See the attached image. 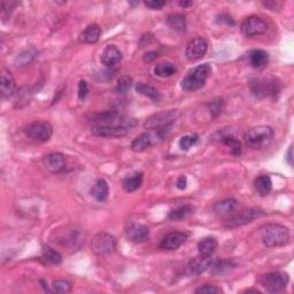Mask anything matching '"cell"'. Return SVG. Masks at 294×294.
Instances as JSON below:
<instances>
[{
    "instance_id": "obj_4",
    "label": "cell",
    "mask_w": 294,
    "mask_h": 294,
    "mask_svg": "<svg viewBox=\"0 0 294 294\" xmlns=\"http://www.w3.org/2000/svg\"><path fill=\"white\" fill-rule=\"evenodd\" d=\"M275 131L271 126L268 125H259L247 130L244 135V143L247 147L253 150H260L271 143L274 139Z\"/></svg>"
},
{
    "instance_id": "obj_3",
    "label": "cell",
    "mask_w": 294,
    "mask_h": 294,
    "mask_svg": "<svg viewBox=\"0 0 294 294\" xmlns=\"http://www.w3.org/2000/svg\"><path fill=\"white\" fill-rule=\"evenodd\" d=\"M211 72V66L209 63L199 65L192 70L188 72V75L182 79L180 88L186 92H196L200 90L206 84L208 77Z\"/></svg>"
},
{
    "instance_id": "obj_18",
    "label": "cell",
    "mask_w": 294,
    "mask_h": 294,
    "mask_svg": "<svg viewBox=\"0 0 294 294\" xmlns=\"http://www.w3.org/2000/svg\"><path fill=\"white\" fill-rule=\"evenodd\" d=\"M214 263V259L211 255H199L194 257L189 263V270L192 275H201L206 273Z\"/></svg>"
},
{
    "instance_id": "obj_21",
    "label": "cell",
    "mask_w": 294,
    "mask_h": 294,
    "mask_svg": "<svg viewBox=\"0 0 294 294\" xmlns=\"http://www.w3.org/2000/svg\"><path fill=\"white\" fill-rule=\"evenodd\" d=\"M246 57L248 65L255 69H263L269 62V54L263 49H251Z\"/></svg>"
},
{
    "instance_id": "obj_16",
    "label": "cell",
    "mask_w": 294,
    "mask_h": 294,
    "mask_svg": "<svg viewBox=\"0 0 294 294\" xmlns=\"http://www.w3.org/2000/svg\"><path fill=\"white\" fill-rule=\"evenodd\" d=\"M189 236L190 234L188 232H179V231L167 233L166 236L162 238V240L160 243V248L167 251L178 250L180 246L186 243Z\"/></svg>"
},
{
    "instance_id": "obj_44",
    "label": "cell",
    "mask_w": 294,
    "mask_h": 294,
    "mask_svg": "<svg viewBox=\"0 0 294 294\" xmlns=\"http://www.w3.org/2000/svg\"><path fill=\"white\" fill-rule=\"evenodd\" d=\"M217 22H219V23H227L228 25H234V21L229 14H221L217 17Z\"/></svg>"
},
{
    "instance_id": "obj_20",
    "label": "cell",
    "mask_w": 294,
    "mask_h": 294,
    "mask_svg": "<svg viewBox=\"0 0 294 294\" xmlns=\"http://www.w3.org/2000/svg\"><path fill=\"white\" fill-rule=\"evenodd\" d=\"M0 92L3 98H11L16 93V84L11 71L4 70L0 77Z\"/></svg>"
},
{
    "instance_id": "obj_45",
    "label": "cell",
    "mask_w": 294,
    "mask_h": 294,
    "mask_svg": "<svg viewBox=\"0 0 294 294\" xmlns=\"http://www.w3.org/2000/svg\"><path fill=\"white\" fill-rule=\"evenodd\" d=\"M154 39V36H153L152 34H147V35H144L142 38H140V42H139V46L140 47H145V46H147L148 44H150L152 40Z\"/></svg>"
},
{
    "instance_id": "obj_6",
    "label": "cell",
    "mask_w": 294,
    "mask_h": 294,
    "mask_svg": "<svg viewBox=\"0 0 294 294\" xmlns=\"http://www.w3.org/2000/svg\"><path fill=\"white\" fill-rule=\"evenodd\" d=\"M288 282V275L283 273V271H274V273L264 274L259 278L261 286L269 293H280L285 291Z\"/></svg>"
},
{
    "instance_id": "obj_39",
    "label": "cell",
    "mask_w": 294,
    "mask_h": 294,
    "mask_svg": "<svg viewBox=\"0 0 294 294\" xmlns=\"http://www.w3.org/2000/svg\"><path fill=\"white\" fill-rule=\"evenodd\" d=\"M222 292H223L222 288L217 287L215 286V285H211V284H205L196 289L197 294H219Z\"/></svg>"
},
{
    "instance_id": "obj_9",
    "label": "cell",
    "mask_w": 294,
    "mask_h": 294,
    "mask_svg": "<svg viewBox=\"0 0 294 294\" xmlns=\"http://www.w3.org/2000/svg\"><path fill=\"white\" fill-rule=\"evenodd\" d=\"M178 115H179L178 112L175 110L156 113V114L151 115L146 121H145L144 128L146 130H157L168 128V126L173 125Z\"/></svg>"
},
{
    "instance_id": "obj_23",
    "label": "cell",
    "mask_w": 294,
    "mask_h": 294,
    "mask_svg": "<svg viewBox=\"0 0 294 294\" xmlns=\"http://www.w3.org/2000/svg\"><path fill=\"white\" fill-rule=\"evenodd\" d=\"M254 189L256 193L261 197L269 196L273 191V180L268 175H261L254 180Z\"/></svg>"
},
{
    "instance_id": "obj_25",
    "label": "cell",
    "mask_w": 294,
    "mask_h": 294,
    "mask_svg": "<svg viewBox=\"0 0 294 294\" xmlns=\"http://www.w3.org/2000/svg\"><path fill=\"white\" fill-rule=\"evenodd\" d=\"M144 174L143 173H135L131 176H126V177L122 180V188L125 192L131 193L137 191V190L143 185Z\"/></svg>"
},
{
    "instance_id": "obj_26",
    "label": "cell",
    "mask_w": 294,
    "mask_h": 294,
    "mask_svg": "<svg viewBox=\"0 0 294 294\" xmlns=\"http://www.w3.org/2000/svg\"><path fill=\"white\" fill-rule=\"evenodd\" d=\"M219 140L222 144L227 145V146L230 147V150H231V153L234 156H240L242 152H243L242 143L239 142V140L236 137H234L233 135L222 132L220 136Z\"/></svg>"
},
{
    "instance_id": "obj_47",
    "label": "cell",
    "mask_w": 294,
    "mask_h": 294,
    "mask_svg": "<svg viewBox=\"0 0 294 294\" xmlns=\"http://www.w3.org/2000/svg\"><path fill=\"white\" fill-rule=\"evenodd\" d=\"M176 186H177L178 190H185L188 186V179L185 176H179V177L177 178V182H176Z\"/></svg>"
},
{
    "instance_id": "obj_43",
    "label": "cell",
    "mask_w": 294,
    "mask_h": 294,
    "mask_svg": "<svg viewBox=\"0 0 294 294\" xmlns=\"http://www.w3.org/2000/svg\"><path fill=\"white\" fill-rule=\"evenodd\" d=\"M144 5L151 8V10L160 11L162 7L166 6V2H162V0H150V2H145Z\"/></svg>"
},
{
    "instance_id": "obj_36",
    "label": "cell",
    "mask_w": 294,
    "mask_h": 294,
    "mask_svg": "<svg viewBox=\"0 0 294 294\" xmlns=\"http://www.w3.org/2000/svg\"><path fill=\"white\" fill-rule=\"evenodd\" d=\"M132 84H133V81L130 77V76L128 75L121 76L119 81H117L116 91L121 94H125L131 88H132Z\"/></svg>"
},
{
    "instance_id": "obj_49",
    "label": "cell",
    "mask_w": 294,
    "mask_h": 294,
    "mask_svg": "<svg viewBox=\"0 0 294 294\" xmlns=\"http://www.w3.org/2000/svg\"><path fill=\"white\" fill-rule=\"evenodd\" d=\"M193 2H179V6L183 8H188L190 6H193Z\"/></svg>"
},
{
    "instance_id": "obj_12",
    "label": "cell",
    "mask_w": 294,
    "mask_h": 294,
    "mask_svg": "<svg viewBox=\"0 0 294 294\" xmlns=\"http://www.w3.org/2000/svg\"><path fill=\"white\" fill-rule=\"evenodd\" d=\"M125 237L129 242L142 244L150 238V229L146 225L137 222H130L125 227Z\"/></svg>"
},
{
    "instance_id": "obj_32",
    "label": "cell",
    "mask_w": 294,
    "mask_h": 294,
    "mask_svg": "<svg viewBox=\"0 0 294 294\" xmlns=\"http://www.w3.org/2000/svg\"><path fill=\"white\" fill-rule=\"evenodd\" d=\"M194 212V208L190 205L180 206L176 209H173L169 211L168 219L171 221H182L184 219H188L190 215H192Z\"/></svg>"
},
{
    "instance_id": "obj_14",
    "label": "cell",
    "mask_w": 294,
    "mask_h": 294,
    "mask_svg": "<svg viewBox=\"0 0 294 294\" xmlns=\"http://www.w3.org/2000/svg\"><path fill=\"white\" fill-rule=\"evenodd\" d=\"M252 93L257 98H266L277 93V84L269 79H255L251 82Z\"/></svg>"
},
{
    "instance_id": "obj_28",
    "label": "cell",
    "mask_w": 294,
    "mask_h": 294,
    "mask_svg": "<svg viewBox=\"0 0 294 294\" xmlns=\"http://www.w3.org/2000/svg\"><path fill=\"white\" fill-rule=\"evenodd\" d=\"M167 24H168L171 30L176 31V33H184L186 29V19L183 14L176 13V14H170L167 17Z\"/></svg>"
},
{
    "instance_id": "obj_11",
    "label": "cell",
    "mask_w": 294,
    "mask_h": 294,
    "mask_svg": "<svg viewBox=\"0 0 294 294\" xmlns=\"http://www.w3.org/2000/svg\"><path fill=\"white\" fill-rule=\"evenodd\" d=\"M268 30V25L260 16L251 15L247 16L242 23V33L245 37H255V36L263 35Z\"/></svg>"
},
{
    "instance_id": "obj_10",
    "label": "cell",
    "mask_w": 294,
    "mask_h": 294,
    "mask_svg": "<svg viewBox=\"0 0 294 294\" xmlns=\"http://www.w3.org/2000/svg\"><path fill=\"white\" fill-rule=\"evenodd\" d=\"M263 215L264 212L259 209V208H248V209H244L239 211L238 214L229 217L224 222V227L227 229H236L251 223Z\"/></svg>"
},
{
    "instance_id": "obj_34",
    "label": "cell",
    "mask_w": 294,
    "mask_h": 294,
    "mask_svg": "<svg viewBox=\"0 0 294 294\" xmlns=\"http://www.w3.org/2000/svg\"><path fill=\"white\" fill-rule=\"evenodd\" d=\"M198 142H199V136L197 133L186 135V136H183V137L179 139L178 146L180 150L186 152L191 150L193 146H196Z\"/></svg>"
},
{
    "instance_id": "obj_31",
    "label": "cell",
    "mask_w": 294,
    "mask_h": 294,
    "mask_svg": "<svg viewBox=\"0 0 294 294\" xmlns=\"http://www.w3.org/2000/svg\"><path fill=\"white\" fill-rule=\"evenodd\" d=\"M136 91H137L139 94H142V96L152 99L153 101H159L161 99L160 92L150 84L138 83L137 85H136Z\"/></svg>"
},
{
    "instance_id": "obj_27",
    "label": "cell",
    "mask_w": 294,
    "mask_h": 294,
    "mask_svg": "<svg viewBox=\"0 0 294 294\" xmlns=\"http://www.w3.org/2000/svg\"><path fill=\"white\" fill-rule=\"evenodd\" d=\"M238 206V201L233 198L224 199V200L217 201L214 205V211L219 215H228L236 210Z\"/></svg>"
},
{
    "instance_id": "obj_33",
    "label": "cell",
    "mask_w": 294,
    "mask_h": 294,
    "mask_svg": "<svg viewBox=\"0 0 294 294\" xmlns=\"http://www.w3.org/2000/svg\"><path fill=\"white\" fill-rule=\"evenodd\" d=\"M43 257L52 264H60L62 262V255L51 246H43Z\"/></svg>"
},
{
    "instance_id": "obj_35",
    "label": "cell",
    "mask_w": 294,
    "mask_h": 294,
    "mask_svg": "<svg viewBox=\"0 0 294 294\" xmlns=\"http://www.w3.org/2000/svg\"><path fill=\"white\" fill-rule=\"evenodd\" d=\"M51 292L53 293H60V294H67L71 292L72 285L70 282H68L66 279H58L52 285Z\"/></svg>"
},
{
    "instance_id": "obj_17",
    "label": "cell",
    "mask_w": 294,
    "mask_h": 294,
    "mask_svg": "<svg viewBox=\"0 0 294 294\" xmlns=\"http://www.w3.org/2000/svg\"><path fill=\"white\" fill-rule=\"evenodd\" d=\"M122 58L123 56L119 47L115 45H108L101 53L100 61L106 68H114L122 61Z\"/></svg>"
},
{
    "instance_id": "obj_37",
    "label": "cell",
    "mask_w": 294,
    "mask_h": 294,
    "mask_svg": "<svg viewBox=\"0 0 294 294\" xmlns=\"http://www.w3.org/2000/svg\"><path fill=\"white\" fill-rule=\"evenodd\" d=\"M231 262L229 261H214V263L210 266L211 273L215 275H223L228 273L231 269Z\"/></svg>"
},
{
    "instance_id": "obj_13",
    "label": "cell",
    "mask_w": 294,
    "mask_h": 294,
    "mask_svg": "<svg viewBox=\"0 0 294 294\" xmlns=\"http://www.w3.org/2000/svg\"><path fill=\"white\" fill-rule=\"evenodd\" d=\"M208 43L203 37H196L188 44L185 49V57L189 61H198L206 56Z\"/></svg>"
},
{
    "instance_id": "obj_2",
    "label": "cell",
    "mask_w": 294,
    "mask_h": 294,
    "mask_svg": "<svg viewBox=\"0 0 294 294\" xmlns=\"http://www.w3.org/2000/svg\"><path fill=\"white\" fill-rule=\"evenodd\" d=\"M259 232L262 244L268 248L287 245L291 239L288 228L279 223H266L262 225Z\"/></svg>"
},
{
    "instance_id": "obj_1",
    "label": "cell",
    "mask_w": 294,
    "mask_h": 294,
    "mask_svg": "<svg viewBox=\"0 0 294 294\" xmlns=\"http://www.w3.org/2000/svg\"><path fill=\"white\" fill-rule=\"evenodd\" d=\"M51 240L59 246L65 247L66 250L75 251L84 244L85 236L83 229L77 225H65V227L54 230L51 236Z\"/></svg>"
},
{
    "instance_id": "obj_30",
    "label": "cell",
    "mask_w": 294,
    "mask_h": 294,
    "mask_svg": "<svg viewBox=\"0 0 294 294\" xmlns=\"http://www.w3.org/2000/svg\"><path fill=\"white\" fill-rule=\"evenodd\" d=\"M176 71H177V68H176V66L173 62H169V61L157 63V65L154 67V74L162 78L171 77L174 74H176Z\"/></svg>"
},
{
    "instance_id": "obj_5",
    "label": "cell",
    "mask_w": 294,
    "mask_h": 294,
    "mask_svg": "<svg viewBox=\"0 0 294 294\" xmlns=\"http://www.w3.org/2000/svg\"><path fill=\"white\" fill-rule=\"evenodd\" d=\"M171 126L157 130H147L146 132L139 135L131 142V150L136 153H142L154 145L159 144L166 138Z\"/></svg>"
},
{
    "instance_id": "obj_24",
    "label": "cell",
    "mask_w": 294,
    "mask_h": 294,
    "mask_svg": "<svg viewBox=\"0 0 294 294\" xmlns=\"http://www.w3.org/2000/svg\"><path fill=\"white\" fill-rule=\"evenodd\" d=\"M101 35V29L98 24H90L79 35V40L87 44H96Z\"/></svg>"
},
{
    "instance_id": "obj_46",
    "label": "cell",
    "mask_w": 294,
    "mask_h": 294,
    "mask_svg": "<svg viewBox=\"0 0 294 294\" xmlns=\"http://www.w3.org/2000/svg\"><path fill=\"white\" fill-rule=\"evenodd\" d=\"M157 57H159V54H157L156 52L154 51H150V52H147L146 54H145L144 58H143V60L144 62H153L154 60H156Z\"/></svg>"
},
{
    "instance_id": "obj_22",
    "label": "cell",
    "mask_w": 294,
    "mask_h": 294,
    "mask_svg": "<svg viewBox=\"0 0 294 294\" xmlns=\"http://www.w3.org/2000/svg\"><path fill=\"white\" fill-rule=\"evenodd\" d=\"M90 194L96 199L99 202H103L107 200L108 194H110V186L108 183L103 178L98 179L96 183L93 184V186L90 190Z\"/></svg>"
},
{
    "instance_id": "obj_41",
    "label": "cell",
    "mask_w": 294,
    "mask_h": 294,
    "mask_svg": "<svg viewBox=\"0 0 294 294\" xmlns=\"http://www.w3.org/2000/svg\"><path fill=\"white\" fill-rule=\"evenodd\" d=\"M90 92V89H89V84L85 82V81H79L78 83V99L81 101H83L85 98L88 97V94Z\"/></svg>"
},
{
    "instance_id": "obj_29",
    "label": "cell",
    "mask_w": 294,
    "mask_h": 294,
    "mask_svg": "<svg viewBox=\"0 0 294 294\" xmlns=\"http://www.w3.org/2000/svg\"><path fill=\"white\" fill-rule=\"evenodd\" d=\"M219 246V242L214 237H206L198 243V251L201 255H211Z\"/></svg>"
},
{
    "instance_id": "obj_40",
    "label": "cell",
    "mask_w": 294,
    "mask_h": 294,
    "mask_svg": "<svg viewBox=\"0 0 294 294\" xmlns=\"http://www.w3.org/2000/svg\"><path fill=\"white\" fill-rule=\"evenodd\" d=\"M36 52L33 49H26V51L22 52L19 57L16 58V62L20 63V66H24L26 63H29L35 58Z\"/></svg>"
},
{
    "instance_id": "obj_15",
    "label": "cell",
    "mask_w": 294,
    "mask_h": 294,
    "mask_svg": "<svg viewBox=\"0 0 294 294\" xmlns=\"http://www.w3.org/2000/svg\"><path fill=\"white\" fill-rule=\"evenodd\" d=\"M91 132L96 137L116 138L128 135L130 130L121 125H92Z\"/></svg>"
},
{
    "instance_id": "obj_19",
    "label": "cell",
    "mask_w": 294,
    "mask_h": 294,
    "mask_svg": "<svg viewBox=\"0 0 294 294\" xmlns=\"http://www.w3.org/2000/svg\"><path fill=\"white\" fill-rule=\"evenodd\" d=\"M44 165L48 171H51L53 174H59L65 169L66 157L62 153L59 152L49 153V154L46 155V157L44 159Z\"/></svg>"
},
{
    "instance_id": "obj_42",
    "label": "cell",
    "mask_w": 294,
    "mask_h": 294,
    "mask_svg": "<svg viewBox=\"0 0 294 294\" xmlns=\"http://www.w3.org/2000/svg\"><path fill=\"white\" fill-rule=\"evenodd\" d=\"M116 74V70L113 68H107L106 70H102L96 76V78L99 81H110L114 77Z\"/></svg>"
},
{
    "instance_id": "obj_48",
    "label": "cell",
    "mask_w": 294,
    "mask_h": 294,
    "mask_svg": "<svg viewBox=\"0 0 294 294\" xmlns=\"http://www.w3.org/2000/svg\"><path fill=\"white\" fill-rule=\"evenodd\" d=\"M286 161L289 166H293V145H291L286 153Z\"/></svg>"
},
{
    "instance_id": "obj_8",
    "label": "cell",
    "mask_w": 294,
    "mask_h": 294,
    "mask_svg": "<svg viewBox=\"0 0 294 294\" xmlns=\"http://www.w3.org/2000/svg\"><path fill=\"white\" fill-rule=\"evenodd\" d=\"M24 135L37 142H48L53 135V126L47 121L31 122L24 128Z\"/></svg>"
},
{
    "instance_id": "obj_38",
    "label": "cell",
    "mask_w": 294,
    "mask_h": 294,
    "mask_svg": "<svg viewBox=\"0 0 294 294\" xmlns=\"http://www.w3.org/2000/svg\"><path fill=\"white\" fill-rule=\"evenodd\" d=\"M223 107H224V100L221 98L215 99V100L208 103V110H209V113L212 117L219 116L221 113H222Z\"/></svg>"
},
{
    "instance_id": "obj_7",
    "label": "cell",
    "mask_w": 294,
    "mask_h": 294,
    "mask_svg": "<svg viewBox=\"0 0 294 294\" xmlns=\"http://www.w3.org/2000/svg\"><path fill=\"white\" fill-rule=\"evenodd\" d=\"M117 242L113 234L108 232H99L91 242V251L97 256H108L116 251Z\"/></svg>"
}]
</instances>
